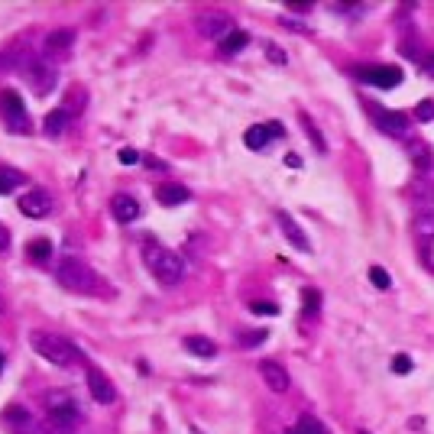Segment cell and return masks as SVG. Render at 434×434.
Segmentation results:
<instances>
[{"label":"cell","mask_w":434,"mask_h":434,"mask_svg":"<svg viewBox=\"0 0 434 434\" xmlns=\"http://www.w3.org/2000/svg\"><path fill=\"white\" fill-rule=\"evenodd\" d=\"M26 340H30V347L36 350L46 363H52L59 370H68V366L78 363V350H75V344H68L62 334H52V331H30Z\"/></svg>","instance_id":"6da1fadb"},{"label":"cell","mask_w":434,"mask_h":434,"mask_svg":"<svg viewBox=\"0 0 434 434\" xmlns=\"http://www.w3.org/2000/svg\"><path fill=\"white\" fill-rule=\"evenodd\" d=\"M146 266L152 279L159 282V286H179L181 279H185V263H181L179 253H172L166 246H146Z\"/></svg>","instance_id":"7a4b0ae2"},{"label":"cell","mask_w":434,"mask_h":434,"mask_svg":"<svg viewBox=\"0 0 434 434\" xmlns=\"http://www.w3.org/2000/svg\"><path fill=\"white\" fill-rule=\"evenodd\" d=\"M55 279L62 282L68 292H81V295H91L97 292V275L88 263H81L78 256H65L59 269H55Z\"/></svg>","instance_id":"3957f363"},{"label":"cell","mask_w":434,"mask_h":434,"mask_svg":"<svg viewBox=\"0 0 434 434\" xmlns=\"http://www.w3.org/2000/svg\"><path fill=\"white\" fill-rule=\"evenodd\" d=\"M0 117H3V127L10 130V133H30L32 130L26 107H23L17 91H0Z\"/></svg>","instance_id":"277c9868"},{"label":"cell","mask_w":434,"mask_h":434,"mask_svg":"<svg viewBox=\"0 0 434 434\" xmlns=\"http://www.w3.org/2000/svg\"><path fill=\"white\" fill-rule=\"evenodd\" d=\"M20 75L32 85V91H36V95H49V91L55 88V81H59L55 65L43 62V59H26V62H23V68H20Z\"/></svg>","instance_id":"5b68a950"},{"label":"cell","mask_w":434,"mask_h":434,"mask_svg":"<svg viewBox=\"0 0 434 434\" xmlns=\"http://www.w3.org/2000/svg\"><path fill=\"white\" fill-rule=\"evenodd\" d=\"M49 415H52V428L59 434H68L75 428V422H78V408H75V402L68 395H62V392H52V395H49Z\"/></svg>","instance_id":"8992f818"},{"label":"cell","mask_w":434,"mask_h":434,"mask_svg":"<svg viewBox=\"0 0 434 434\" xmlns=\"http://www.w3.org/2000/svg\"><path fill=\"white\" fill-rule=\"evenodd\" d=\"M195 30H198V36H201V39H217V43H221V39L233 30V26H230V17H227V13H221V10H204V13H198V20H195Z\"/></svg>","instance_id":"52a82bcc"},{"label":"cell","mask_w":434,"mask_h":434,"mask_svg":"<svg viewBox=\"0 0 434 434\" xmlns=\"http://www.w3.org/2000/svg\"><path fill=\"white\" fill-rule=\"evenodd\" d=\"M20 211L26 217H46L52 211V195L43 188H30L26 195H20Z\"/></svg>","instance_id":"ba28073f"},{"label":"cell","mask_w":434,"mask_h":434,"mask_svg":"<svg viewBox=\"0 0 434 434\" xmlns=\"http://www.w3.org/2000/svg\"><path fill=\"white\" fill-rule=\"evenodd\" d=\"M275 221H279V230L286 233V240L295 246V250H302V253H308V250H311V240H308V233L298 227V221L292 217V214H288V211H279V214H275Z\"/></svg>","instance_id":"9c48e42d"},{"label":"cell","mask_w":434,"mask_h":434,"mask_svg":"<svg viewBox=\"0 0 434 434\" xmlns=\"http://www.w3.org/2000/svg\"><path fill=\"white\" fill-rule=\"evenodd\" d=\"M88 392H91V399L95 402H101V405H110V402H117V389H114V382L107 379L101 370H88Z\"/></svg>","instance_id":"30bf717a"},{"label":"cell","mask_w":434,"mask_h":434,"mask_svg":"<svg viewBox=\"0 0 434 434\" xmlns=\"http://www.w3.org/2000/svg\"><path fill=\"white\" fill-rule=\"evenodd\" d=\"M282 133H286V130H282V124H256V127L246 130L244 143H246L250 149H256V152H259V149H266L269 143H273V139L282 137Z\"/></svg>","instance_id":"8fae6325"},{"label":"cell","mask_w":434,"mask_h":434,"mask_svg":"<svg viewBox=\"0 0 434 434\" xmlns=\"http://www.w3.org/2000/svg\"><path fill=\"white\" fill-rule=\"evenodd\" d=\"M370 110L376 114L373 120H376V124H379L386 133H395V137H402L405 130H408V117L399 114V110H382V107H376V104H370Z\"/></svg>","instance_id":"7c38bea8"},{"label":"cell","mask_w":434,"mask_h":434,"mask_svg":"<svg viewBox=\"0 0 434 434\" xmlns=\"http://www.w3.org/2000/svg\"><path fill=\"white\" fill-rule=\"evenodd\" d=\"M110 211H114V217L120 224H133L139 217V201L133 195H127V191H120V195L110 198Z\"/></svg>","instance_id":"4fadbf2b"},{"label":"cell","mask_w":434,"mask_h":434,"mask_svg":"<svg viewBox=\"0 0 434 434\" xmlns=\"http://www.w3.org/2000/svg\"><path fill=\"white\" fill-rule=\"evenodd\" d=\"M363 78L376 88H395V85H402V68L399 65H376L370 72H363Z\"/></svg>","instance_id":"5bb4252c"},{"label":"cell","mask_w":434,"mask_h":434,"mask_svg":"<svg viewBox=\"0 0 434 434\" xmlns=\"http://www.w3.org/2000/svg\"><path fill=\"white\" fill-rule=\"evenodd\" d=\"M259 376L273 392H286L288 389V373L279 366L275 360H263L259 363Z\"/></svg>","instance_id":"9a60e30c"},{"label":"cell","mask_w":434,"mask_h":434,"mask_svg":"<svg viewBox=\"0 0 434 434\" xmlns=\"http://www.w3.org/2000/svg\"><path fill=\"white\" fill-rule=\"evenodd\" d=\"M181 347L191 350L195 357H201V360H214L217 357V344L211 337H201V334H191V337L181 340Z\"/></svg>","instance_id":"2e32d148"},{"label":"cell","mask_w":434,"mask_h":434,"mask_svg":"<svg viewBox=\"0 0 434 434\" xmlns=\"http://www.w3.org/2000/svg\"><path fill=\"white\" fill-rule=\"evenodd\" d=\"M191 198V191L185 185H159L156 188V201L166 204V208H175V204H185Z\"/></svg>","instance_id":"e0dca14e"},{"label":"cell","mask_w":434,"mask_h":434,"mask_svg":"<svg viewBox=\"0 0 434 434\" xmlns=\"http://www.w3.org/2000/svg\"><path fill=\"white\" fill-rule=\"evenodd\" d=\"M246 43H250V32L246 30H230L221 43H217V49H221L224 55H233V52H240V49H246Z\"/></svg>","instance_id":"ac0fdd59"},{"label":"cell","mask_w":434,"mask_h":434,"mask_svg":"<svg viewBox=\"0 0 434 434\" xmlns=\"http://www.w3.org/2000/svg\"><path fill=\"white\" fill-rule=\"evenodd\" d=\"M72 43H75V32L72 30H55V32H49L46 49H49V52H65V49H72Z\"/></svg>","instance_id":"d6986e66"},{"label":"cell","mask_w":434,"mask_h":434,"mask_svg":"<svg viewBox=\"0 0 434 434\" xmlns=\"http://www.w3.org/2000/svg\"><path fill=\"white\" fill-rule=\"evenodd\" d=\"M65 124H68V110H52V114H46V124H43L46 137H59L65 130Z\"/></svg>","instance_id":"ffe728a7"},{"label":"cell","mask_w":434,"mask_h":434,"mask_svg":"<svg viewBox=\"0 0 434 434\" xmlns=\"http://www.w3.org/2000/svg\"><path fill=\"white\" fill-rule=\"evenodd\" d=\"M415 237L418 240H434V211L415 217Z\"/></svg>","instance_id":"44dd1931"},{"label":"cell","mask_w":434,"mask_h":434,"mask_svg":"<svg viewBox=\"0 0 434 434\" xmlns=\"http://www.w3.org/2000/svg\"><path fill=\"white\" fill-rule=\"evenodd\" d=\"M288 434H328V431H324V424H321L318 418L305 415V418H302L295 428H288Z\"/></svg>","instance_id":"7402d4cb"},{"label":"cell","mask_w":434,"mask_h":434,"mask_svg":"<svg viewBox=\"0 0 434 434\" xmlns=\"http://www.w3.org/2000/svg\"><path fill=\"white\" fill-rule=\"evenodd\" d=\"M26 256L36 259V263H46V259L52 256V244H49V240H32V244L26 246Z\"/></svg>","instance_id":"603a6c76"},{"label":"cell","mask_w":434,"mask_h":434,"mask_svg":"<svg viewBox=\"0 0 434 434\" xmlns=\"http://www.w3.org/2000/svg\"><path fill=\"white\" fill-rule=\"evenodd\" d=\"M3 422L17 424V428H30V412L26 408H20V405H10V408H3Z\"/></svg>","instance_id":"cb8c5ba5"},{"label":"cell","mask_w":434,"mask_h":434,"mask_svg":"<svg viewBox=\"0 0 434 434\" xmlns=\"http://www.w3.org/2000/svg\"><path fill=\"white\" fill-rule=\"evenodd\" d=\"M17 185H23V175L13 169H0V195H10Z\"/></svg>","instance_id":"d4e9b609"},{"label":"cell","mask_w":434,"mask_h":434,"mask_svg":"<svg viewBox=\"0 0 434 434\" xmlns=\"http://www.w3.org/2000/svg\"><path fill=\"white\" fill-rule=\"evenodd\" d=\"M302 127L308 130V137L315 139V146H318L321 152H324V149H328V143H324V137H321V130L315 127V124H311V117H305V114H302Z\"/></svg>","instance_id":"484cf974"},{"label":"cell","mask_w":434,"mask_h":434,"mask_svg":"<svg viewBox=\"0 0 434 434\" xmlns=\"http://www.w3.org/2000/svg\"><path fill=\"white\" fill-rule=\"evenodd\" d=\"M370 282L376 288H389V273H386L382 266H373V269H370Z\"/></svg>","instance_id":"4316f807"},{"label":"cell","mask_w":434,"mask_h":434,"mask_svg":"<svg viewBox=\"0 0 434 434\" xmlns=\"http://www.w3.org/2000/svg\"><path fill=\"white\" fill-rule=\"evenodd\" d=\"M266 55L273 59V65H288V55L279 49V46H273V43H266Z\"/></svg>","instance_id":"83f0119b"},{"label":"cell","mask_w":434,"mask_h":434,"mask_svg":"<svg viewBox=\"0 0 434 434\" xmlns=\"http://www.w3.org/2000/svg\"><path fill=\"white\" fill-rule=\"evenodd\" d=\"M266 337H269L266 331H253V334H240V344H244V347H256V344H263Z\"/></svg>","instance_id":"f1b7e54d"},{"label":"cell","mask_w":434,"mask_h":434,"mask_svg":"<svg viewBox=\"0 0 434 434\" xmlns=\"http://www.w3.org/2000/svg\"><path fill=\"white\" fill-rule=\"evenodd\" d=\"M392 370L399 373V376H405V373H412V360H408L405 353H399V357L392 360Z\"/></svg>","instance_id":"f546056e"},{"label":"cell","mask_w":434,"mask_h":434,"mask_svg":"<svg viewBox=\"0 0 434 434\" xmlns=\"http://www.w3.org/2000/svg\"><path fill=\"white\" fill-rule=\"evenodd\" d=\"M117 159L124 162V166H137V162L143 159V156H139L137 149H120V152H117Z\"/></svg>","instance_id":"4dcf8cb0"},{"label":"cell","mask_w":434,"mask_h":434,"mask_svg":"<svg viewBox=\"0 0 434 434\" xmlns=\"http://www.w3.org/2000/svg\"><path fill=\"white\" fill-rule=\"evenodd\" d=\"M250 311H253V315H275L279 308L269 305V302H253V305H250Z\"/></svg>","instance_id":"1f68e13d"},{"label":"cell","mask_w":434,"mask_h":434,"mask_svg":"<svg viewBox=\"0 0 434 434\" xmlns=\"http://www.w3.org/2000/svg\"><path fill=\"white\" fill-rule=\"evenodd\" d=\"M431 114H434V104L431 101H422L418 104V120H431Z\"/></svg>","instance_id":"d6a6232c"},{"label":"cell","mask_w":434,"mask_h":434,"mask_svg":"<svg viewBox=\"0 0 434 434\" xmlns=\"http://www.w3.org/2000/svg\"><path fill=\"white\" fill-rule=\"evenodd\" d=\"M7 246H10V230L0 224V253H7Z\"/></svg>","instance_id":"836d02e7"},{"label":"cell","mask_w":434,"mask_h":434,"mask_svg":"<svg viewBox=\"0 0 434 434\" xmlns=\"http://www.w3.org/2000/svg\"><path fill=\"white\" fill-rule=\"evenodd\" d=\"M318 292H311V288H305V308H318L321 302H318Z\"/></svg>","instance_id":"e575fe53"},{"label":"cell","mask_w":434,"mask_h":434,"mask_svg":"<svg viewBox=\"0 0 434 434\" xmlns=\"http://www.w3.org/2000/svg\"><path fill=\"white\" fill-rule=\"evenodd\" d=\"M13 52H0V72H7V68H13Z\"/></svg>","instance_id":"d590c367"},{"label":"cell","mask_w":434,"mask_h":434,"mask_svg":"<svg viewBox=\"0 0 434 434\" xmlns=\"http://www.w3.org/2000/svg\"><path fill=\"white\" fill-rule=\"evenodd\" d=\"M286 166H302V159H298L295 152H292V156H286Z\"/></svg>","instance_id":"8d00e7d4"},{"label":"cell","mask_w":434,"mask_h":434,"mask_svg":"<svg viewBox=\"0 0 434 434\" xmlns=\"http://www.w3.org/2000/svg\"><path fill=\"white\" fill-rule=\"evenodd\" d=\"M428 72L434 75V52H431V59H428Z\"/></svg>","instance_id":"74e56055"},{"label":"cell","mask_w":434,"mask_h":434,"mask_svg":"<svg viewBox=\"0 0 434 434\" xmlns=\"http://www.w3.org/2000/svg\"><path fill=\"white\" fill-rule=\"evenodd\" d=\"M188 434H204V431H201V428H195V424H191V428H188Z\"/></svg>","instance_id":"f35d334b"},{"label":"cell","mask_w":434,"mask_h":434,"mask_svg":"<svg viewBox=\"0 0 434 434\" xmlns=\"http://www.w3.org/2000/svg\"><path fill=\"white\" fill-rule=\"evenodd\" d=\"M0 370H3V353H0Z\"/></svg>","instance_id":"ab89813d"},{"label":"cell","mask_w":434,"mask_h":434,"mask_svg":"<svg viewBox=\"0 0 434 434\" xmlns=\"http://www.w3.org/2000/svg\"><path fill=\"white\" fill-rule=\"evenodd\" d=\"M0 311H3V298H0Z\"/></svg>","instance_id":"60d3db41"},{"label":"cell","mask_w":434,"mask_h":434,"mask_svg":"<svg viewBox=\"0 0 434 434\" xmlns=\"http://www.w3.org/2000/svg\"><path fill=\"white\" fill-rule=\"evenodd\" d=\"M360 434H370V431H360Z\"/></svg>","instance_id":"b9f144b4"}]
</instances>
